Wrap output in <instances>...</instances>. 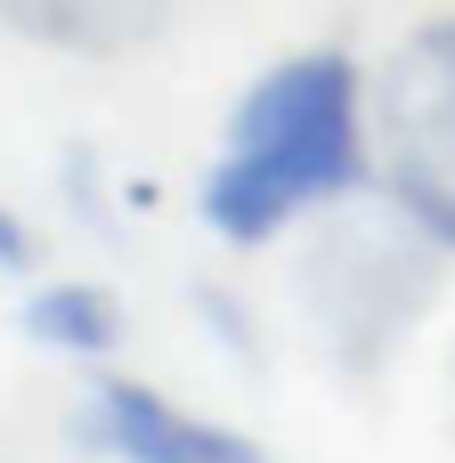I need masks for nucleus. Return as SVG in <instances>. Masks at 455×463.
<instances>
[{
	"label": "nucleus",
	"instance_id": "1",
	"mask_svg": "<svg viewBox=\"0 0 455 463\" xmlns=\"http://www.w3.org/2000/svg\"><path fill=\"white\" fill-rule=\"evenodd\" d=\"M358 179V65L342 49H301L269 65L204 179V220L228 244H261L309 203H334Z\"/></svg>",
	"mask_w": 455,
	"mask_h": 463
},
{
	"label": "nucleus",
	"instance_id": "2",
	"mask_svg": "<svg viewBox=\"0 0 455 463\" xmlns=\"http://www.w3.org/2000/svg\"><path fill=\"white\" fill-rule=\"evenodd\" d=\"M374 130H383L391 195L407 203V220L455 244V16L407 33V49L383 73Z\"/></svg>",
	"mask_w": 455,
	"mask_h": 463
},
{
	"label": "nucleus",
	"instance_id": "3",
	"mask_svg": "<svg viewBox=\"0 0 455 463\" xmlns=\"http://www.w3.org/2000/svg\"><path fill=\"white\" fill-rule=\"evenodd\" d=\"M81 448H98L114 463H269L252 439L171 407L147 383H98L81 399Z\"/></svg>",
	"mask_w": 455,
	"mask_h": 463
},
{
	"label": "nucleus",
	"instance_id": "4",
	"mask_svg": "<svg viewBox=\"0 0 455 463\" xmlns=\"http://www.w3.org/2000/svg\"><path fill=\"white\" fill-rule=\"evenodd\" d=\"M179 0H0V24L41 41V49H73V57H114L138 49L171 24Z\"/></svg>",
	"mask_w": 455,
	"mask_h": 463
},
{
	"label": "nucleus",
	"instance_id": "5",
	"mask_svg": "<svg viewBox=\"0 0 455 463\" xmlns=\"http://www.w3.org/2000/svg\"><path fill=\"white\" fill-rule=\"evenodd\" d=\"M24 326L57 350H106L114 342V301L98 285H49V293H33Z\"/></svg>",
	"mask_w": 455,
	"mask_h": 463
}]
</instances>
